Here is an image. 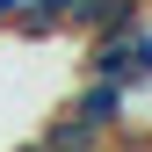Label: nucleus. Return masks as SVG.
Instances as JSON below:
<instances>
[{
	"instance_id": "f257e3e1",
	"label": "nucleus",
	"mask_w": 152,
	"mask_h": 152,
	"mask_svg": "<svg viewBox=\"0 0 152 152\" xmlns=\"http://www.w3.org/2000/svg\"><path fill=\"white\" fill-rule=\"evenodd\" d=\"M80 72L94 80H116V87H145L152 80V15L130 29H109V36H80Z\"/></svg>"
},
{
	"instance_id": "f03ea898",
	"label": "nucleus",
	"mask_w": 152,
	"mask_h": 152,
	"mask_svg": "<svg viewBox=\"0 0 152 152\" xmlns=\"http://www.w3.org/2000/svg\"><path fill=\"white\" fill-rule=\"evenodd\" d=\"M29 145H36V152H123L116 130H94V123H80V116H65V109H51V116L36 123Z\"/></svg>"
},
{
	"instance_id": "7ed1b4c3",
	"label": "nucleus",
	"mask_w": 152,
	"mask_h": 152,
	"mask_svg": "<svg viewBox=\"0 0 152 152\" xmlns=\"http://www.w3.org/2000/svg\"><path fill=\"white\" fill-rule=\"evenodd\" d=\"M58 109L80 116V123H94V130H123V87L116 80H94V72H80V87H72Z\"/></svg>"
},
{
	"instance_id": "20e7f679",
	"label": "nucleus",
	"mask_w": 152,
	"mask_h": 152,
	"mask_svg": "<svg viewBox=\"0 0 152 152\" xmlns=\"http://www.w3.org/2000/svg\"><path fill=\"white\" fill-rule=\"evenodd\" d=\"M15 15H22V0H0V29H15Z\"/></svg>"
}]
</instances>
